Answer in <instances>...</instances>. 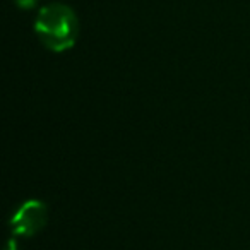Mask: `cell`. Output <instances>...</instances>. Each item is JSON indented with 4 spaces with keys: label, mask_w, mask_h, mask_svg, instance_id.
Here are the masks:
<instances>
[{
    "label": "cell",
    "mask_w": 250,
    "mask_h": 250,
    "mask_svg": "<svg viewBox=\"0 0 250 250\" xmlns=\"http://www.w3.org/2000/svg\"><path fill=\"white\" fill-rule=\"evenodd\" d=\"M46 223V206L45 202L36 201H26L21 208L14 211L11 218L12 231L18 236H31L36 231L45 226Z\"/></svg>",
    "instance_id": "cell-2"
},
{
    "label": "cell",
    "mask_w": 250,
    "mask_h": 250,
    "mask_svg": "<svg viewBox=\"0 0 250 250\" xmlns=\"http://www.w3.org/2000/svg\"><path fill=\"white\" fill-rule=\"evenodd\" d=\"M7 250H18V245H16L14 240H9V243H7Z\"/></svg>",
    "instance_id": "cell-3"
},
{
    "label": "cell",
    "mask_w": 250,
    "mask_h": 250,
    "mask_svg": "<svg viewBox=\"0 0 250 250\" xmlns=\"http://www.w3.org/2000/svg\"><path fill=\"white\" fill-rule=\"evenodd\" d=\"M35 29L46 48L63 52L74 45L79 24L72 9L62 4H52L40 11Z\"/></svg>",
    "instance_id": "cell-1"
}]
</instances>
